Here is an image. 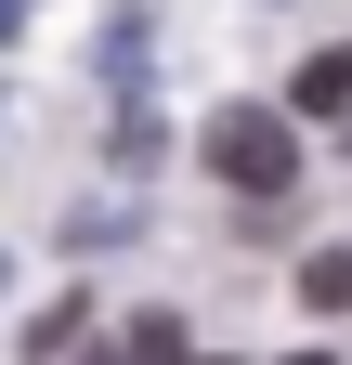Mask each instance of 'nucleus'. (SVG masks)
I'll return each mask as SVG.
<instances>
[{"label": "nucleus", "instance_id": "nucleus-1", "mask_svg": "<svg viewBox=\"0 0 352 365\" xmlns=\"http://www.w3.org/2000/svg\"><path fill=\"white\" fill-rule=\"evenodd\" d=\"M196 157L222 170L235 196H287V182H300V118H274V105H222V118L196 130Z\"/></svg>", "mask_w": 352, "mask_h": 365}, {"label": "nucleus", "instance_id": "nucleus-2", "mask_svg": "<svg viewBox=\"0 0 352 365\" xmlns=\"http://www.w3.org/2000/svg\"><path fill=\"white\" fill-rule=\"evenodd\" d=\"M287 118H326L339 144H352V39H339V53H314V66H300V91H287Z\"/></svg>", "mask_w": 352, "mask_h": 365}, {"label": "nucleus", "instance_id": "nucleus-3", "mask_svg": "<svg viewBox=\"0 0 352 365\" xmlns=\"http://www.w3.org/2000/svg\"><path fill=\"white\" fill-rule=\"evenodd\" d=\"M118 365H183V313H130V327H118Z\"/></svg>", "mask_w": 352, "mask_h": 365}, {"label": "nucleus", "instance_id": "nucleus-4", "mask_svg": "<svg viewBox=\"0 0 352 365\" xmlns=\"http://www.w3.org/2000/svg\"><path fill=\"white\" fill-rule=\"evenodd\" d=\"M300 300H314V313H352V248H314V261H300Z\"/></svg>", "mask_w": 352, "mask_h": 365}, {"label": "nucleus", "instance_id": "nucleus-5", "mask_svg": "<svg viewBox=\"0 0 352 365\" xmlns=\"http://www.w3.org/2000/svg\"><path fill=\"white\" fill-rule=\"evenodd\" d=\"M0 39H26V0H0Z\"/></svg>", "mask_w": 352, "mask_h": 365}, {"label": "nucleus", "instance_id": "nucleus-6", "mask_svg": "<svg viewBox=\"0 0 352 365\" xmlns=\"http://www.w3.org/2000/svg\"><path fill=\"white\" fill-rule=\"evenodd\" d=\"M287 365H326V352H287Z\"/></svg>", "mask_w": 352, "mask_h": 365}]
</instances>
